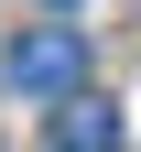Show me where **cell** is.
Here are the masks:
<instances>
[{
  "label": "cell",
  "mask_w": 141,
  "mask_h": 152,
  "mask_svg": "<svg viewBox=\"0 0 141 152\" xmlns=\"http://www.w3.org/2000/svg\"><path fill=\"white\" fill-rule=\"evenodd\" d=\"M0 76H11V98H76L87 87V33L76 22H22L11 54H0Z\"/></svg>",
  "instance_id": "6da1fadb"
},
{
  "label": "cell",
  "mask_w": 141,
  "mask_h": 152,
  "mask_svg": "<svg viewBox=\"0 0 141 152\" xmlns=\"http://www.w3.org/2000/svg\"><path fill=\"white\" fill-rule=\"evenodd\" d=\"M119 141V109H98V98H54V152H109Z\"/></svg>",
  "instance_id": "7a4b0ae2"
},
{
  "label": "cell",
  "mask_w": 141,
  "mask_h": 152,
  "mask_svg": "<svg viewBox=\"0 0 141 152\" xmlns=\"http://www.w3.org/2000/svg\"><path fill=\"white\" fill-rule=\"evenodd\" d=\"M54 11H65V0H54Z\"/></svg>",
  "instance_id": "3957f363"
}]
</instances>
